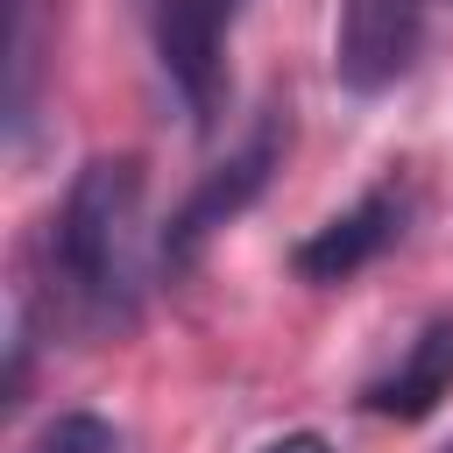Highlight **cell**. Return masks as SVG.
Returning <instances> with one entry per match:
<instances>
[{
	"label": "cell",
	"mask_w": 453,
	"mask_h": 453,
	"mask_svg": "<svg viewBox=\"0 0 453 453\" xmlns=\"http://www.w3.org/2000/svg\"><path fill=\"white\" fill-rule=\"evenodd\" d=\"M57 262V311L85 333H127L142 319L149 290V241H142V163L134 156H92L64 212L50 226Z\"/></svg>",
	"instance_id": "obj_1"
},
{
	"label": "cell",
	"mask_w": 453,
	"mask_h": 453,
	"mask_svg": "<svg viewBox=\"0 0 453 453\" xmlns=\"http://www.w3.org/2000/svg\"><path fill=\"white\" fill-rule=\"evenodd\" d=\"M276 156H283V127H276V113H262V120H255V134H248V142L219 163V170H205V184H198V191L184 198V212L170 219V234H163L170 269L198 262V248H205L226 219H241V212L262 198V184H269Z\"/></svg>",
	"instance_id": "obj_2"
},
{
	"label": "cell",
	"mask_w": 453,
	"mask_h": 453,
	"mask_svg": "<svg viewBox=\"0 0 453 453\" xmlns=\"http://www.w3.org/2000/svg\"><path fill=\"white\" fill-rule=\"evenodd\" d=\"M234 14H241V0H156V57H163V78L177 85V99H184V113L198 127L219 106Z\"/></svg>",
	"instance_id": "obj_3"
},
{
	"label": "cell",
	"mask_w": 453,
	"mask_h": 453,
	"mask_svg": "<svg viewBox=\"0 0 453 453\" xmlns=\"http://www.w3.org/2000/svg\"><path fill=\"white\" fill-rule=\"evenodd\" d=\"M425 42V0H340L333 71L347 92H389Z\"/></svg>",
	"instance_id": "obj_4"
},
{
	"label": "cell",
	"mask_w": 453,
	"mask_h": 453,
	"mask_svg": "<svg viewBox=\"0 0 453 453\" xmlns=\"http://www.w3.org/2000/svg\"><path fill=\"white\" fill-rule=\"evenodd\" d=\"M396 219H403V198H396V184H375L361 205H347L340 219H326L311 241H297V276L304 283H340V276H354L361 262H375L389 241H396Z\"/></svg>",
	"instance_id": "obj_5"
},
{
	"label": "cell",
	"mask_w": 453,
	"mask_h": 453,
	"mask_svg": "<svg viewBox=\"0 0 453 453\" xmlns=\"http://www.w3.org/2000/svg\"><path fill=\"white\" fill-rule=\"evenodd\" d=\"M453 389V319H432L418 340H411V354L368 389V411L375 418H425V411H439V396Z\"/></svg>",
	"instance_id": "obj_6"
},
{
	"label": "cell",
	"mask_w": 453,
	"mask_h": 453,
	"mask_svg": "<svg viewBox=\"0 0 453 453\" xmlns=\"http://www.w3.org/2000/svg\"><path fill=\"white\" fill-rule=\"evenodd\" d=\"M28 453H120V432H113L106 418H92V411H64L57 425L35 432Z\"/></svg>",
	"instance_id": "obj_7"
},
{
	"label": "cell",
	"mask_w": 453,
	"mask_h": 453,
	"mask_svg": "<svg viewBox=\"0 0 453 453\" xmlns=\"http://www.w3.org/2000/svg\"><path fill=\"white\" fill-rule=\"evenodd\" d=\"M262 453H333V446H326L319 432H283V439H269Z\"/></svg>",
	"instance_id": "obj_8"
}]
</instances>
